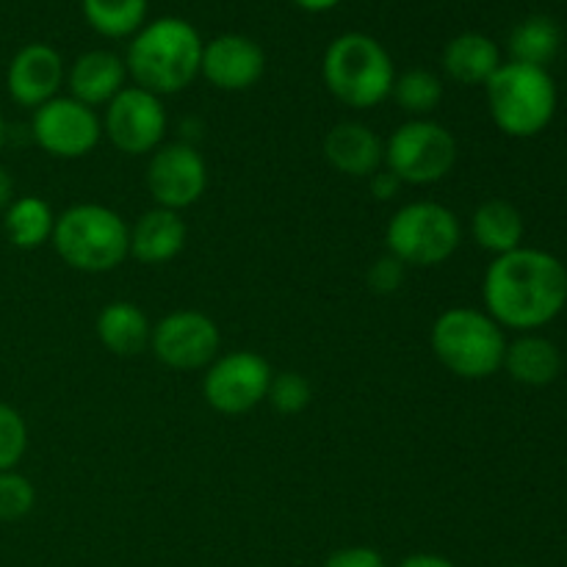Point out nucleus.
Returning a JSON list of instances; mask_svg holds the SVG:
<instances>
[{"label": "nucleus", "mask_w": 567, "mask_h": 567, "mask_svg": "<svg viewBox=\"0 0 567 567\" xmlns=\"http://www.w3.org/2000/svg\"><path fill=\"white\" fill-rule=\"evenodd\" d=\"M502 50L485 33H460L443 50V70L463 86H485L502 66Z\"/></svg>", "instance_id": "6ab92c4d"}, {"label": "nucleus", "mask_w": 567, "mask_h": 567, "mask_svg": "<svg viewBox=\"0 0 567 567\" xmlns=\"http://www.w3.org/2000/svg\"><path fill=\"white\" fill-rule=\"evenodd\" d=\"M391 94L402 105V111L413 114V120H426V114H432L441 105L443 83L432 70L413 66V70L396 75Z\"/></svg>", "instance_id": "a878e982"}, {"label": "nucleus", "mask_w": 567, "mask_h": 567, "mask_svg": "<svg viewBox=\"0 0 567 567\" xmlns=\"http://www.w3.org/2000/svg\"><path fill=\"white\" fill-rule=\"evenodd\" d=\"M203 37L183 17L144 22L127 44V75L133 86L158 94H177L192 86L203 64Z\"/></svg>", "instance_id": "f03ea898"}, {"label": "nucleus", "mask_w": 567, "mask_h": 567, "mask_svg": "<svg viewBox=\"0 0 567 567\" xmlns=\"http://www.w3.org/2000/svg\"><path fill=\"white\" fill-rule=\"evenodd\" d=\"M293 3L305 11H330V9H336L341 0H293Z\"/></svg>", "instance_id": "f704fd0d"}, {"label": "nucleus", "mask_w": 567, "mask_h": 567, "mask_svg": "<svg viewBox=\"0 0 567 567\" xmlns=\"http://www.w3.org/2000/svg\"><path fill=\"white\" fill-rule=\"evenodd\" d=\"M3 144H6V120L3 114H0V150H3Z\"/></svg>", "instance_id": "c9c22d12"}, {"label": "nucleus", "mask_w": 567, "mask_h": 567, "mask_svg": "<svg viewBox=\"0 0 567 567\" xmlns=\"http://www.w3.org/2000/svg\"><path fill=\"white\" fill-rule=\"evenodd\" d=\"M513 567H532V565H513Z\"/></svg>", "instance_id": "e433bc0d"}, {"label": "nucleus", "mask_w": 567, "mask_h": 567, "mask_svg": "<svg viewBox=\"0 0 567 567\" xmlns=\"http://www.w3.org/2000/svg\"><path fill=\"white\" fill-rule=\"evenodd\" d=\"M89 25L105 39H127L147 20V0H81Z\"/></svg>", "instance_id": "393cba45"}, {"label": "nucleus", "mask_w": 567, "mask_h": 567, "mask_svg": "<svg viewBox=\"0 0 567 567\" xmlns=\"http://www.w3.org/2000/svg\"><path fill=\"white\" fill-rule=\"evenodd\" d=\"M66 81L64 59L53 44L31 42L14 53L6 70V89L9 97L22 109L44 105L48 100L59 97L61 83Z\"/></svg>", "instance_id": "2eb2a0df"}, {"label": "nucleus", "mask_w": 567, "mask_h": 567, "mask_svg": "<svg viewBox=\"0 0 567 567\" xmlns=\"http://www.w3.org/2000/svg\"><path fill=\"white\" fill-rule=\"evenodd\" d=\"M103 133L125 155L155 153L166 136L164 103L147 89L125 86L105 105Z\"/></svg>", "instance_id": "f8f14e48"}, {"label": "nucleus", "mask_w": 567, "mask_h": 567, "mask_svg": "<svg viewBox=\"0 0 567 567\" xmlns=\"http://www.w3.org/2000/svg\"><path fill=\"white\" fill-rule=\"evenodd\" d=\"M404 271H408V266L399 264L393 255H385L369 269V288L377 293L399 291V286L404 282Z\"/></svg>", "instance_id": "c756f323"}, {"label": "nucleus", "mask_w": 567, "mask_h": 567, "mask_svg": "<svg viewBox=\"0 0 567 567\" xmlns=\"http://www.w3.org/2000/svg\"><path fill=\"white\" fill-rule=\"evenodd\" d=\"M324 158L349 177H374L385 166V142L363 122H338L324 136Z\"/></svg>", "instance_id": "dca6fc26"}, {"label": "nucleus", "mask_w": 567, "mask_h": 567, "mask_svg": "<svg viewBox=\"0 0 567 567\" xmlns=\"http://www.w3.org/2000/svg\"><path fill=\"white\" fill-rule=\"evenodd\" d=\"M430 347L437 363L460 380H487L502 371L507 338L487 310L449 308L432 324Z\"/></svg>", "instance_id": "39448f33"}, {"label": "nucleus", "mask_w": 567, "mask_h": 567, "mask_svg": "<svg viewBox=\"0 0 567 567\" xmlns=\"http://www.w3.org/2000/svg\"><path fill=\"white\" fill-rule=\"evenodd\" d=\"M271 374L275 371H271L269 360L260 358L258 352L241 349V352L219 354L205 369L203 396L216 413L244 415L266 402Z\"/></svg>", "instance_id": "1a4fd4ad"}, {"label": "nucleus", "mask_w": 567, "mask_h": 567, "mask_svg": "<svg viewBox=\"0 0 567 567\" xmlns=\"http://www.w3.org/2000/svg\"><path fill=\"white\" fill-rule=\"evenodd\" d=\"M482 299L504 330L535 332L565 310L567 269L546 249L518 247L487 266Z\"/></svg>", "instance_id": "f257e3e1"}, {"label": "nucleus", "mask_w": 567, "mask_h": 567, "mask_svg": "<svg viewBox=\"0 0 567 567\" xmlns=\"http://www.w3.org/2000/svg\"><path fill=\"white\" fill-rule=\"evenodd\" d=\"M28 452V424L20 410L0 402V474L17 471Z\"/></svg>", "instance_id": "bb28decb"}, {"label": "nucleus", "mask_w": 567, "mask_h": 567, "mask_svg": "<svg viewBox=\"0 0 567 567\" xmlns=\"http://www.w3.org/2000/svg\"><path fill=\"white\" fill-rule=\"evenodd\" d=\"M324 567H388V563L377 548L349 546V548H338V551H332L330 557H327Z\"/></svg>", "instance_id": "7c9ffc66"}, {"label": "nucleus", "mask_w": 567, "mask_h": 567, "mask_svg": "<svg viewBox=\"0 0 567 567\" xmlns=\"http://www.w3.org/2000/svg\"><path fill=\"white\" fill-rule=\"evenodd\" d=\"M33 142L61 161L83 158L103 138V120L97 111L75 97H53L33 111Z\"/></svg>", "instance_id": "9d476101"}, {"label": "nucleus", "mask_w": 567, "mask_h": 567, "mask_svg": "<svg viewBox=\"0 0 567 567\" xmlns=\"http://www.w3.org/2000/svg\"><path fill=\"white\" fill-rule=\"evenodd\" d=\"M17 199L14 194V177H11V172L6 169L3 164H0V214H3L6 208H9L11 203Z\"/></svg>", "instance_id": "72a5a7b5"}, {"label": "nucleus", "mask_w": 567, "mask_h": 567, "mask_svg": "<svg viewBox=\"0 0 567 567\" xmlns=\"http://www.w3.org/2000/svg\"><path fill=\"white\" fill-rule=\"evenodd\" d=\"M524 216H520V210L515 208L513 203H507V199H485V203L474 210V216H471V236H474V241L480 244L485 252L496 255V258L498 255H507L513 252V249L524 247Z\"/></svg>", "instance_id": "4be33fe9"}, {"label": "nucleus", "mask_w": 567, "mask_h": 567, "mask_svg": "<svg viewBox=\"0 0 567 567\" xmlns=\"http://www.w3.org/2000/svg\"><path fill=\"white\" fill-rule=\"evenodd\" d=\"M37 504V487L20 471H3L0 474V520L14 524L22 520Z\"/></svg>", "instance_id": "c85d7f7f"}, {"label": "nucleus", "mask_w": 567, "mask_h": 567, "mask_svg": "<svg viewBox=\"0 0 567 567\" xmlns=\"http://www.w3.org/2000/svg\"><path fill=\"white\" fill-rule=\"evenodd\" d=\"M3 230L17 249H39L53 238L55 214L42 197L25 194L3 210Z\"/></svg>", "instance_id": "5701e85b"}, {"label": "nucleus", "mask_w": 567, "mask_h": 567, "mask_svg": "<svg viewBox=\"0 0 567 567\" xmlns=\"http://www.w3.org/2000/svg\"><path fill=\"white\" fill-rule=\"evenodd\" d=\"M460 241H463V227L457 214L430 199L399 208L385 227L388 255L415 269L443 266L457 252Z\"/></svg>", "instance_id": "0eeeda50"}, {"label": "nucleus", "mask_w": 567, "mask_h": 567, "mask_svg": "<svg viewBox=\"0 0 567 567\" xmlns=\"http://www.w3.org/2000/svg\"><path fill=\"white\" fill-rule=\"evenodd\" d=\"M321 78L336 100L349 109H374L393 92L396 70L382 42L360 31L341 33L327 48Z\"/></svg>", "instance_id": "20e7f679"}, {"label": "nucleus", "mask_w": 567, "mask_h": 567, "mask_svg": "<svg viewBox=\"0 0 567 567\" xmlns=\"http://www.w3.org/2000/svg\"><path fill=\"white\" fill-rule=\"evenodd\" d=\"M396 567H457L452 563V559L441 557V554H410V557H404L402 563H399Z\"/></svg>", "instance_id": "473e14b6"}, {"label": "nucleus", "mask_w": 567, "mask_h": 567, "mask_svg": "<svg viewBox=\"0 0 567 567\" xmlns=\"http://www.w3.org/2000/svg\"><path fill=\"white\" fill-rule=\"evenodd\" d=\"M266 72V53L255 39L244 33H221L203 44L199 75L221 92L252 89Z\"/></svg>", "instance_id": "4468645a"}, {"label": "nucleus", "mask_w": 567, "mask_h": 567, "mask_svg": "<svg viewBox=\"0 0 567 567\" xmlns=\"http://www.w3.org/2000/svg\"><path fill=\"white\" fill-rule=\"evenodd\" d=\"M208 188V166L203 155L186 142L161 144L147 164V192L158 208L181 214L188 205L199 203Z\"/></svg>", "instance_id": "ddd939ff"}, {"label": "nucleus", "mask_w": 567, "mask_h": 567, "mask_svg": "<svg viewBox=\"0 0 567 567\" xmlns=\"http://www.w3.org/2000/svg\"><path fill=\"white\" fill-rule=\"evenodd\" d=\"M310 382L305 380L297 371H282V374H271L269 393H266V402L275 408V413L280 415H297L302 413L310 404Z\"/></svg>", "instance_id": "cd10ccee"}, {"label": "nucleus", "mask_w": 567, "mask_h": 567, "mask_svg": "<svg viewBox=\"0 0 567 567\" xmlns=\"http://www.w3.org/2000/svg\"><path fill=\"white\" fill-rule=\"evenodd\" d=\"M399 188H402V183H399V177H393L385 166L371 177V192L377 194V199H391Z\"/></svg>", "instance_id": "2f4dec72"}, {"label": "nucleus", "mask_w": 567, "mask_h": 567, "mask_svg": "<svg viewBox=\"0 0 567 567\" xmlns=\"http://www.w3.org/2000/svg\"><path fill=\"white\" fill-rule=\"evenodd\" d=\"M491 116L504 136L535 138L557 114V83L546 66L504 61L485 83Z\"/></svg>", "instance_id": "423d86ee"}, {"label": "nucleus", "mask_w": 567, "mask_h": 567, "mask_svg": "<svg viewBox=\"0 0 567 567\" xmlns=\"http://www.w3.org/2000/svg\"><path fill=\"white\" fill-rule=\"evenodd\" d=\"M50 244L70 269L103 275L120 269L131 255V227L114 208L81 203L55 216Z\"/></svg>", "instance_id": "7ed1b4c3"}, {"label": "nucleus", "mask_w": 567, "mask_h": 567, "mask_svg": "<svg viewBox=\"0 0 567 567\" xmlns=\"http://www.w3.org/2000/svg\"><path fill=\"white\" fill-rule=\"evenodd\" d=\"M219 327L210 316L199 310H175L153 324V349L155 360L166 369L197 371L208 369L219 358Z\"/></svg>", "instance_id": "9b49d317"}, {"label": "nucleus", "mask_w": 567, "mask_h": 567, "mask_svg": "<svg viewBox=\"0 0 567 567\" xmlns=\"http://www.w3.org/2000/svg\"><path fill=\"white\" fill-rule=\"evenodd\" d=\"M188 238V227L177 210L158 208L144 210L131 227V255L138 264L161 266L175 260L183 252Z\"/></svg>", "instance_id": "a211bd4d"}, {"label": "nucleus", "mask_w": 567, "mask_h": 567, "mask_svg": "<svg viewBox=\"0 0 567 567\" xmlns=\"http://www.w3.org/2000/svg\"><path fill=\"white\" fill-rule=\"evenodd\" d=\"M559 44H563V31H559V25L551 17H526L509 33V61L546 66L559 53Z\"/></svg>", "instance_id": "b1692460"}, {"label": "nucleus", "mask_w": 567, "mask_h": 567, "mask_svg": "<svg viewBox=\"0 0 567 567\" xmlns=\"http://www.w3.org/2000/svg\"><path fill=\"white\" fill-rule=\"evenodd\" d=\"M100 343L116 358H136L150 347L153 324L147 313L133 302H109L94 321Z\"/></svg>", "instance_id": "412c9836"}, {"label": "nucleus", "mask_w": 567, "mask_h": 567, "mask_svg": "<svg viewBox=\"0 0 567 567\" xmlns=\"http://www.w3.org/2000/svg\"><path fill=\"white\" fill-rule=\"evenodd\" d=\"M127 66L125 59H120L111 50H89L78 55L72 70L66 72L70 83V97L81 100L89 109L109 105L122 89L127 86Z\"/></svg>", "instance_id": "f3484780"}, {"label": "nucleus", "mask_w": 567, "mask_h": 567, "mask_svg": "<svg viewBox=\"0 0 567 567\" xmlns=\"http://www.w3.org/2000/svg\"><path fill=\"white\" fill-rule=\"evenodd\" d=\"M502 369H507V374L520 385L543 388L551 385L559 377L563 354H559L557 343L548 338L537 336V332H520L515 341H507Z\"/></svg>", "instance_id": "aec40b11"}, {"label": "nucleus", "mask_w": 567, "mask_h": 567, "mask_svg": "<svg viewBox=\"0 0 567 567\" xmlns=\"http://www.w3.org/2000/svg\"><path fill=\"white\" fill-rule=\"evenodd\" d=\"M457 138L435 120H408L388 136L385 169L402 186H432L457 164Z\"/></svg>", "instance_id": "6e6552de"}]
</instances>
